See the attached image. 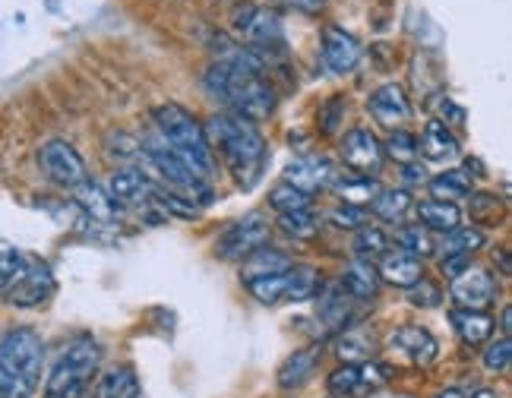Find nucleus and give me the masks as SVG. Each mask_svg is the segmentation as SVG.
<instances>
[{"instance_id": "obj_1", "label": "nucleus", "mask_w": 512, "mask_h": 398, "mask_svg": "<svg viewBox=\"0 0 512 398\" xmlns=\"http://www.w3.org/2000/svg\"><path fill=\"white\" fill-rule=\"evenodd\" d=\"M203 133L212 155H222V162L234 181H238V187L250 190L260 184L269 162V146L263 133L256 130V124L244 121L238 114H212L203 124Z\"/></svg>"}, {"instance_id": "obj_2", "label": "nucleus", "mask_w": 512, "mask_h": 398, "mask_svg": "<svg viewBox=\"0 0 512 398\" xmlns=\"http://www.w3.org/2000/svg\"><path fill=\"white\" fill-rule=\"evenodd\" d=\"M203 86L212 98H219L231 108L228 114H238L250 124L266 121L275 111V89L266 83L263 70L256 67L215 61L203 76Z\"/></svg>"}, {"instance_id": "obj_3", "label": "nucleus", "mask_w": 512, "mask_h": 398, "mask_svg": "<svg viewBox=\"0 0 512 398\" xmlns=\"http://www.w3.org/2000/svg\"><path fill=\"white\" fill-rule=\"evenodd\" d=\"M45 373V342L29 326L0 335V398H35Z\"/></svg>"}, {"instance_id": "obj_4", "label": "nucleus", "mask_w": 512, "mask_h": 398, "mask_svg": "<svg viewBox=\"0 0 512 398\" xmlns=\"http://www.w3.org/2000/svg\"><path fill=\"white\" fill-rule=\"evenodd\" d=\"M152 117H155V127H159L162 143L174 155H181L196 174L209 181L212 171H215V155L206 143L203 124L181 105H162V108H155Z\"/></svg>"}, {"instance_id": "obj_5", "label": "nucleus", "mask_w": 512, "mask_h": 398, "mask_svg": "<svg viewBox=\"0 0 512 398\" xmlns=\"http://www.w3.org/2000/svg\"><path fill=\"white\" fill-rule=\"evenodd\" d=\"M98 367H102V348H98L95 338H76L54 361L45 380V398H83Z\"/></svg>"}, {"instance_id": "obj_6", "label": "nucleus", "mask_w": 512, "mask_h": 398, "mask_svg": "<svg viewBox=\"0 0 512 398\" xmlns=\"http://www.w3.org/2000/svg\"><path fill=\"white\" fill-rule=\"evenodd\" d=\"M143 152H146V158H149L152 171L159 174L162 181L168 184V190L181 193L184 199H190V203H212V187H209L206 177L196 174L181 155H174L159 136H155V139H146Z\"/></svg>"}, {"instance_id": "obj_7", "label": "nucleus", "mask_w": 512, "mask_h": 398, "mask_svg": "<svg viewBox=\"0 0 512 398\" xmlns=\"http://www.w3.org/2000/svg\"><path fill=\"white\" fill-rule=\"evenodd\" d=\"M320 272L313 266H291L282 275H269V278H256V282H247L250 294L260 304H282V301H310L320 291Z\"/></svg>"}, {"instance_id": "obj_8", "label": "nucleus", "mask_w": 512, "mask_h": 398, "mask_svg": "<svg viewBox=\"0 0 512 398\" xmlns=\"http://www.w3.org/2000/svg\"><path fill=\"white\" fill-rule=\"evenodd\" d=\"M266 241H269V225L263 222V215L250 212L219 234L215 253H219V260L225 263H244L253 250L266 247Z\"/></svg>"}, {"instance_id": "obj_9", "label": "nucleus", "mask_w": 512, "mask_h": 398, "mask_svg": "<svg viewBox=\"0 0 512 398\" xmlns=\"http://www.w3.org/2000/svg\"><path fill=\"white\" fill-rule=\"evenodd\" d=\"M54 291H57V282H54V272L48 269V263L26 260L23 272L4 288V297H7V304H13L19 310H32V307L48 304Z\"/></svg>"}, {"instance_id": "obj_10", "label": "nucleus", "mask_w": 512, "mask_h": 398, "mask_svg": "<svg viewBox=\"0 0 512 398\" xmlns=\"http://www.w3.org/2000/svg\"><path fill=\"white\" fill-rule=\"evenodd\" d=\"M38 165H42L45 177L57 187H80L86 181V162L67 139H48L38 149Z\"/></svg>"}, {"instance_id": "obj_11", "label": "nucleus", "mask_w": 512, "mask_h": 398, "mask_svg": "<svg viewBox=\"0 0 512 398\" xmlns=\"http://www.w3.org/2000/svg\"><path fill=\"white\" fill-rule=\"evenodd\" d=\"M234 32L244 38L247 48H256V51L285 42V29H282L279 13L256 7V4H244L234 10Z\"/></svg>"}, {"instance_id": "obj_12", "label": "nucleus", "mask_w": 512, "mask_h": 398, "mask_svg": "<svg viewBox=\"0 0 512 398\" xmlns=\"http://www.w3.org/2000/svg\"><path fill=\"white\" fill-rule=\"evenodd\" d=\"M386 383H389V367L364 361V364H345L332 373L329 392L339 395V398H361V395L383 389Z\"/></svg>"}, {"instance_id": "obj_13", "label": "nucleus", "mask_w": 512, "mask_h": 398, "mask_svg": "<svg viewBox=\"0 0 512 398\" xmlns=\"http://www.w3.org/2000/svg\"><path fill=\"white\" fill-rule=\"evenodd\" d=\"M449 282H452L449 285L452 301H456V307H462V310H487L497 301L494 275L481 266H468L456 278H449Z\"/></svg>"}, {"instance_id": "obj_14", "label": "nucleus", "mask_w": 512, "mask_h": 398, "mask_svg": "<svg viewBox=\"0 0 512 398\" xmlns=\"http://www.w3.org/2000/svg\"><path fill=\"white\" fill-rule=\"evenodd\" d=\"M342 158L345 165L354 174H367V177H377V171L383 168V143L377 139V133H370L364 127L358 130H348L342 139Z\"/></svg>"}, {"instance_id": "obj_15", "label": "nucleus", "mask_w": 512, "mask_h": 398, "mask_svg": "<svg viewBox=\"0 0 512 398\" xmlns=\"http://www.w3.org/2000/svg\"><path fill=\"white\" fill-rule=\"evenodd\" d=\"M339 177L336 171V162H332L329 155H304V158H294L285 171V181L294 184L304 193H317V190H326L332 187V181Z\"/></svg>"}, {"instance_id": "obj_16", "label": "nucleus", "mask_w": 512, "mask_h": 398, "mask_svg": "<svg viewBox=\"0 0 512 398\" xmlns=\"http://www.w3.org/2000/svg\"><path fill=\"white\" fill-rule=\"evenodd\" d=\"M389 348L399 351L405 361L415 367H430L440 354L437 338H433L424 326H399L389 335Z\"/></svg>"}, {"instance_id": "obj_17", "label": "nucleus", "mask_w": 512, "mask_h": 398, "mask_svg": "<svg viewBox=\"0 0 512 398\" xmlns=\"http://www.w3.org/2000/svg\"><path fill=\"white\" fill-rule=\"evenodd\" d=\"M155 184L146 171H136V168H121L114 171V177L108 181V196L114 199L117 206H143V203H152V193H155Z\"/></svg>"}, {"instance_id": "obj_18", "label": "nucleus", "mask_w": 512, "mask_h": 398, "mask_svg": "<svg viewBox=\"0 0 512 398\" xmlns=\"http://www.w3.org/2000/svg\"><path fill=\"white\" fill-rule=\"evenodd\" d=\"M323 61L332 73L345 76L361 61V42L339 26H326L323 29Z\"/></svg>"}, {"instance_id": "obj_19", "label": "nucleus", "mask_w": 512, "mask_h": 398, "mask_svg": "<svg viewBox=\"0 0 512 398\" xmlns=\"http://www.w3.org/2000/svg\"><path fill=\"white\" fill-rule=\"evenodd\" d=\"M377 275L380 282H389L396 288H415L421 278H424V260H418V256H411L405 250H386L380 256V266H377Z\"/></svg>"}, {"instance_id": "obj_20", "label": "nucleus", "mask_w": 512, "mask_h": 398, "mask_svg": "<svg viewBox=\"0 0 512 398\" xmlns=\"http://www.w3.org/2000/svg\"><path fill=\"white\" fill-rule=\"evenodd\" d=\"M367 108H370V114L377 117V121H380L383 127H392V130H396L399 124H405L408 117H411V102H408V95H405V89L396 86V83H386V86H380L377 92H373V95H370V102H367Z\"/></svg>"}, {"instance_id": "obj_21", "label": "nucleus", "mask_w": 512, "mask_h": 398, "mask_svg": "<svg viewBox=\"0 0 512 398\" xmlns=\"http://www.w3.org/2000/svg\"><path fill=\"white\" fill-rule=\"evenodd\" d=\"M73 199H76V206L98 225H117V218H121V206L114 203L102 184L89 181V177L80 187H73Z\"/></svg>"}, {"instance_id": "obj_22", "label": "nucleus", "mask_w": 512, "mask_h": 398, "mask_svg": "<svg viewBox=\"0 0 512 398\" xmlns=\"http://www.w3.org/2000/svg\"><path fill=\"white\" fill-rule=\"evenodd\" d=\"M317 316L329 332H339L351 320V297L339 282H329L326 288L320 285L317 291Z\"/></svg>"}, {"instance_id": "obj_23", "label": "nucleus", "mask_w": 512, "mask_h": 398, "mask_svg": "<svg viewBox=\"0 0 512 398\" xmlns=\"http://www.w3.org/2000/svg\"><path fill=\"white\" fill-rule=\"evenodd\" d=\"M320 361H323V348L320 345H310V348L294 351L288 361L282 364V370H279V386L288 389V392L291 389H301L304 383L313 380V373H317Z\"/></svg>"}, {"instance_id": "obj_24", "label": "nucleus", "mask_w": 512, "mask_h": 398, "mask_svg": "<svg viewBox=\"0 0 512 398\" xmlns=\"http://www.w3.org/2000/svg\"><path fill=\"white\" fill-rule=\"evenodd\" d=\"M452 320V329L459 332V338L465 345L478 348V345H487L490 335H494V316H490L487 310H462L456 307L449 313Z\"/></svg>"}, {"instance_id": "obj_25", "label": "nucleus", "mask_w": 512, "mask_h": 398, "mask_svg": "<svg viewBox=\"0 0 512 398\" xmlns=\"http://www.w3.org/2000/svg\"><path fill=\"white\" fill-rule=\"evenodd\" d=\"M418 155H424L427 162H449V158L459 155V139L443 121H427L418 139Z\"/></svg>"}, {"instance_id": "obj_26", "label": "nucleus", "mask_w": 512, "mask_h": 398, "mask_svg": "<svg viewBox=\"0 0 512 398\" xmlns=\"http://www.w3.org/2000/svg\"><path fill=\"white\" fill-rule=\"evenodd\" d=\"M351 301H377L380 294V275H377V266L373 263H364V260H354L345 266L342 272V282H339Z\"/></svg>"}, {"instance_id": "obj_27", "label": "nucleus", "mask_w": 512, "mask_h": 398, "mask_svg": "<svg viewBox=\"0 0 512 398\" xmlns=\"http://www.w3.org/2000/svg\"><path fill=\"white\" fill-rule=\"evenodd\" d=\"M294 266V260L288 253L282 250H275V247H260V250H253L247 260L241 263V278H244V285L247 282H256V278H269V275H282Z\"/></svg>"}, {"instance_id": "obj_28", "label": "nucleus", "mask_w": 512, "mask_h": 398, "mask_svg": "<svg viewBox=\"0 0 512 398\" xmlns=\"http://www.w3.org/2000/svg\"><path fill=\"white\" fill-rule=\"evenodd\" d=\"M418 225L424 231H452L462 225V209L456 203H443V199H424L418 203Z\"/></svg>"}, {"instance_id": "obj_29", "label": "nucleus", "mask_w": 512, "mask_h": 398, "mask_svg": "<svg viewBox=\"0 0 512 398\" xmlns=\"http://www.w3.org/2000/svg\"><path fill=\"white\" fill-rule=\"evenodd\" d=\"M332 190H336L342 196V203L345 206H370V199L380 193V181L377 177H367V174H345V177H336L332 181Z\"/></svg>"}, {"instance_id": "obj_30", "label": "nucleus", "mask_w": 512, "mask_h": 398, "mask_svg": "<svg viewBox=\"0 0 512 398\" xmlns=\"http://www.w3.org/2000/svg\"><path fill=\"white\" fill-rule=\"evenodd\" d=\"M427 187H430V196L433 199H443V203H456V199H465V196L475 193L471 174L462 171V168H452V171H443L437 177H430Z\"/></svg>"}, {"instance_id": "obj_31", "label": "nucleus", "mask_w": 512, "mask_h": 398, "mask_svg": "<svg viewBox=\"0 0 512 398\" xmlns=\"http://www.w3.org/2000/svg\"><path fill=\"white\" fill-rule=\"evenodd\" d=\"M411 206H415V199H411L408 190H389V187H380V193L370 199V212L383 218V222H392L399 225L402 218L411 212Z\"/></svg>"}, {"instance_id": "obj_32", "label": "nucleus", "mask_w": 512, "mask_h": 398, "mask_svg": "<svg viewBox=\"0 0 512 398\" xmlns=\"http://www.w3.org/2000/svg\"><path fill=\"white\" fill-rule=\"evenodd\" d=\"M95 398H140V380L130 367H117L98 380Z\"/></svg>"}, {"instance_id": "obj_33", "label": "nucleus", "mask_w": 512, "mask_h": 398, "mask_svg": "<svg viewBox=\"0 0 512 398\" xmlns=\"http://www.w3.org/2000/svg\"><path fill=\"white\" fill-rule=\"evenodd\" d=\"M487 244V234L481 231V228H452V231H446L443 234V260L446 256H468L471 260V253L475 250H481Z\"/></svg>"}, {"instance_id": "obj_34", "label": "nucleus", "mask_w": 512, "mask_h": 398, "mask_svg": "<svg viewBox=\"0 0 512 398\" xmlns=\"http://www.w3.org/2000/svg\"><path fill=\"white\" fill-rule=\"evenodd\" d=\"M386 250H389V237L383 228L364 225V228H358V234H354V253H358V260L373 263V260H380Z\"/></svg>"}, {"instance_id": "obj_35", "label": "nucleus", "mask_w": 512, "mask_h": 398, "mask_svg": "<svg viewBox=\"0 0 512 398\" xmlns=\"http://www.w3.org/2000/svg\"><path fill=\"white\" fill-rule=\"evenodd\" d=\"M310 203H313V196L304 193V190H298V187L288 184V181L275 184L272 193H269V206L279 212V215H285V212H304V209H310Z\"/></svg>"}, {"instance_id": "obj_36", "label": "nucleus", "mask_w": 512, "mask_h": 398, "mask_svg": "<svg viewBox=\"0 0 512 398\" xmlns=\"http://www.w3.org/2000/svg\"><path fill=\"white\" fill-rule=\"evenodd\" d=\"M279 228L288 237H294V241H313V237L320 234V218L313 215L310 209H304V212H285V215H279Z\"/></svg>"}, {"instance_id": "obj_37", "label": "nucleus", "mask_w": 512, "mask_h": 398, "mask_svg": "<svg viewBox=\"0 0 512 398\" xmlns=\"http://www.w3.org/2000/svg\"><path fill=\"white\" fill-rule=\"evenodd\" d=\"M383 155H389L392 162H399V165H411V162H418V136L415 133H408V130H392V136L386 139V146H383Z\"/></svg>"}, {"instance_id": "obj_38", "label": "nucleus", "mask_w": 512, "mask_h": 398, "mask_svg": "<svg viewBox=\"0 0 512 398\" xmlns=\"http://www.w3.org/2000/svg\"><path fill=\"white\" fill-rule=\"evenodd\" d=\"M396 244L399 250L418 256V260H424V256L433 253V244H430V234L421 228V225H402L399 234H396Z\"/></svg>"}, {"instance_id": "obj_39", "label": "nucleus", "mask_w": 512, "mask_h": 398, "mask_svg": "<svg viewBox=\"0 0 512 398\" xmlns=\"http://www.w3.org/2000/svg\"><path fill=\"white\" fill-rule=\"evenodd\" d=\"M471 218L481 225H500L503 218V203L494 193H471Z\"/></svg>"}, {"instance_id": "obj_40", "label": "nucleus", "mask_w": 512, "mask_h": 398, "mask_svg": "<svg viewBox=\"0 0 512 398\" xmlns=\"http://www.w3.org/2000/svg\"><path fill=\"white\" fill-rule=\"evenodd\" d=\"M26 260H29V256L19 247H13L10 241H0V288H7L13 278L23 272Z\"/></svg>"}, {"instance_id": "obj_41", "label": "nucleus", "mask_w": 512, "mask_h": 398, "mask_svg": "<svg viewBox=\"0 0 512 398\" xmlns=\"http://www.w3.org/2000/svg\"><path fill=\"white\" fill-rule=\"evenodd\" d=\"M509 364H512V345H509V338L500 335L497 342H490V345L484 348V367H487L490 373H506Z\"/></svg>"}, {"instance_id": "obj_42", "label": "nucleus", "mask_w": 512, "mask_h": 398, "mask_svg": "<svg viewBox=\"0 0 512 398\" xmlns=\"http://www.w3.org/2000/svg\"><path fill=\"white\" fill-rule=\"evenodd\" d=\"M408 301L415 304V307L430 310V307H440L443 291H440V285H433L430 278H421V282H418L415 288H408Z\"/></svg>"}, {"instance_id": "obj_43", "label": "nucleus", "mask_w": 512, "mask_h": 398, "mask_svg": "<svg viewBox=\"0 0 512 398\" xmlns=\"http://www.w3.org/2000/svg\"><path fill=\"white\" fill-rule=\"evenodd\" d=\"M329 222L336 225V228H342V231H358V228H364L367 225V215H364V209H358V206H336L329 212Z\"/></svg>"}, {"instance_id": "obj_44", "label": "nucleus", "mask_w": 512, "mask_h": 398, "mask_svg": "<svg viewBox=\"0 0 512 398\" xmlns=\"http://www.w3.org/2000/svg\"><path fill=\"white\" fill-rule=\"evenodd\" d=\"M272 4L291 7V10H298V13H320L326 7V0H272Z\"/></svg>"}, {"instance_id": "obj_45", "label": "nucleus", "mask_w": 512, "mask_h": 398, "mask_svg": "<svg viewBox=\"0 0 512 398\" xmlns=\"http://www.w3.org/2000/svg\"><path fill=\"white\" fill-rule=\"evenodd\" d=\"M402 177H405V184H427V171L418 162L402 165Z\"/></svg>"}, {"instance_id": "obj_46", "label": "nucleus", "mask_w": 512, "mask_h": 398, "mask_svg": "<svg viewBox=\"0 0 512 398\" xmlns=\"http://www.w3.org/2000/svg\"><path fill=\"white\" fill-rule=\"evenodd\" d=\"M512 310L509 307H503V313H500V332H503V338H509V329H512Z\"/></svg>"}, {"instance_id": "obj_47", "label": "nucleus", "mask_w": 512, "mask_h": 398, "mask_svg": "<svg viewBox=\"0 0 512 398\" xmlns=\"http://www.w3.org/2000/svg\"><path fill=\"white\" fill-rule=\"evenodd\" d=\"M468 398H500V395H497L494 389H475Z\"/></svg>"}, {"instance_id": "obj_48", "label": "nucleus", "mask_w": 512, "mask_h": 398, "mask_svg": "<svg viewBox=\"0 0 512 398\" xmlns=\"http://www.w3.org/2000/svg\"><path fill=\"white\" fill-rule=\"evenodd\" d=\"M437 398H462V392H459V389H446V392H440Z\"/></svg>"}]
</instances>
